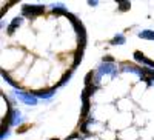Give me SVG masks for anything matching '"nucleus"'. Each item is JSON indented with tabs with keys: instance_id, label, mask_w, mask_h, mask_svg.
<instances>
[{
	"instance_id": "1",
	"label": "nucleus",
	"mask_w": 154,
	"mask_h": 140,
	"mask_svg": "<svg viewBox=\"0 0 154 140\" xmlns=\"http://www.w3.org/2000/svg\"><path fill=\"white\" fill-rule=\"evenodd\" d=\"M43 11H45V6L42 5H25L22 8V14L26 17H35V16L43 14Z\"/></svg>"
},
{
	"instance_id": "2",
	"label": "nucleus",
	"mask_w": 154,
	"mask_h": 140,
	"mask_svg": "<svg viewBox=\"0 0 154 140\" xmlns=\"http://www.w3.org/2000/svg\"><path fill=\"white\" fill-rule=\"evenodd\" d=\"M16 96L25 102L26 105H37V97L35 96H31V93H22V91H16Z\"/></svg>"
},
{
	"instance_id": "3",
	"label": "nucleus",
	"mask_w": 154,
	"mask_h": 140,
	"mask_svg": "<svg viewBox=\"0 0 154 140\" xmlns=\"http://www.w3.org/2000/svg\"><path fill=\"white\" fill-rule=\"evenodd\" d=\"M134 59L137 60V62H140V63H145V65H148V66H151V68H154V60H149V59H146L140 51H136L134 53Z\"/></svg>"
},
{
	"instance_id": "4",
	"label": "nucleus",
	"mask_w": 154,
	"mask_h": 140,
	"mask_svg": "<svg viewBox=\"0 0 154 140\" xmlns=\"http://www.w3.org/2000/svg\"><path fill=\"white\" fill-rule=\"evenodd\" d=\"M54 93H56V88H51V90H45V91H37V93H34V96H35V97L49 99V97H53Z\"/></svg>"
},
{
	"instance_id": "5",
	"label": "nucleus",
	"mask_w": 154,
	"mask_h": 140,
	"mask_svg": "<svg viewBox=\"0 0 154 140\" xmlns=\"http://www.w3.org/2000/svg\"><path fill=\"white\" fill-rule=\"evenodd\" d=\"M105 72H111L112 75H116V68H114V65H106V63H103V65L100 66V69H99V74H105Z\"/></svg>"
},
{
	"instance_id": "6",
	"label": "nucleus",
	"mask_w": 154,
	"mask_h": 140,
	"mask_svg": "<svg viewBox=\"0 0 154 140\" xmlns=\"http://www.w3.org/2000/svg\"><path fill=\"white\" fill-rule=\"evenodd\" d=\"M20 23H22V19H20V17H16L14 20L11 22L9 26H8V34H12V32H14V31H16V28L19 26Z\"/></svg>"
},
{
	"instance_id": "7",
	"label": "nucleus",
	"mask_w": 154,
	"mask_h": 140,
	"mask_svg": "<svg viewBox=\"0 0 154 140\" xmlns=\"http://www.w3.org/2000/svg\"><path fill=\"white\" fill-rule=\"evenodd\" d=\"M139 37L140 39H148V40H154V31H142V32H139Z\"/></svg>"
},
{
	"instance_id": "8",
	"label": "nucleus",
	"mask_w": 154,
	"mask_h": 140,
	"mask_svg": "<svg viewBox=\"0 0 154 140\" xmlns=\"http://www.w3.org/2000/svg\"><path fill=\"white\" fill-rule=\"evenodd\" d=\"M111 43H112V45H122V43H125V35L117 34V35H116L114 39L111 40Z\"/></svg>"
},
{
	"instance_id": "9",
	"label": "nucleus",
	"mask_w": 154,
	"mask_h": 140,
	"mask_svg": "<svg viewBox=\"0 0 154 140\" xmlns=\"http://www.w3.org/2000/svg\"><path fill=\"white\" fill-rule=\"evenodd\" d=\"M2 75H3V79H5V80H6V82H8V83H9L11 86H14V88H19V83H16V82L12 80V79L9 77V75H8V74H6L5 71H2Z\"/></svg>"
},
{
	"instance_id": "10",
	"label": "nucleus",
	"mask_w": 154,
	"mask_h": 140,
	"mask_svg": "<svg viewBox=\"0 0 154 140\" xmlns=\"http://www.w3.org/2000/svg\"><path fill=\"white\" fill-rule=\"evenodd\" d=\"M53 12H54V14H68V11L65 9V8H63V5H57L54 9H53Z\"/></svg>"
},
{
	"instance_id": "11",
	"label": "nucleus",
	"mask_w": 154,
	"mask_h": 140,
	"mask_svg": "<svg viewBox=\"0 0 154 140\" xmlns=\"http://www.w3.org/2000/svg\"><path fill=\"white\" fill-rule=\"evenodd\" d=\"M82 54H83V49H79V51L75 53V60H74V63H72V66H74V68L80 63V60H82Z\"/></svg>"
},
{
	"instance_id": "12",
	"label": "nucleus",
	"mask_w": 154,
	"mask_h": 140,
	"mask_svg": "<svg viewBox=\"0 0 154 140\" xmlns=\"http://www.w3.org/2000/svg\"><path fill=\"white\" fill-rule=\"evenodd\" d=\"M93 75H94V72H93V71H89V72L86 74V77H85V85H86V86L93 85Z\"/></svg>"
},
{
	"instance_id": "13",
	"label": "nucleus",
	"mask_w": 154,
	"mask_h": 140,
	"mask_svg": "<svg viewBox=\"0 0 154 140\" xmlns=\"http://www.w3.org/2000/svg\"><path fill=\"white\" fill-rule=\"evenodd\" d=\"M69 77H71V71H68V72H66L65 75H63V79L60 80V83H59L57 86H62V85H65V83H66V82L69 80Z\"/></svg>"
},
{
	"instance_id": "14",
	"label": "nucleus",
	"mask_w": 154,
	"mask_h": 140,
	"mask_svg": "<svg viewBox=\"0 0 154 140\" xmlns=\"http://www.w3.org/2000/svg\"><path fill=\"white\" fill-rule=\"evenodd\" d=\"M119 5H120V9H122V11L130 9V6H131V3H130V2H119Z\"/></svg>"
},
{
	"instance_id": "15",
	"label": "nucleus",
	"mask_w": 154,
	"mask_h": 140,
	"mask_svg": "<svg viewBox=\"0 0 154 140\" xmlns=\"http://www.w3.org/2000/svg\"><path fill=\"white\" fill-rule=\"evenodd\" d=\"M112 60H114V59H112V57H109V56L103 57V63H105V62H112Z\"/></svg>"
},
{
	"instance_id": "16",
	"label": "nucleus",
	"mask_w": 154,
	"mask_h": 140,
	"mask_svg": "<svg viewBox=\"0 0 154 140\" xmlns=\"http://www.w3.org/2000/svg\"><path fill=\"white\" fill-rule=\"evenodd\" d=\"M51 140H59V138H51Z\"/></svg>"
}]
</instances>
